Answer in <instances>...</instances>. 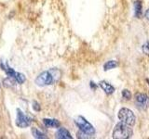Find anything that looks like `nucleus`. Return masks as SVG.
Returning <instances> with one entry per match:
<instances>
[{
	"mask_svg": "<svg viewBox=\"0 0 149 139\" xmlns=\"http://www.w3.org/2000/svg\"><path fill=\"white\" fill-rule=\"evenodd\" d=\"M0 67H1L3 71L6 72V74H7L8 76L12 78L14 81L19 83V85H22V83H23L25 82V80H26L25 76L23 75L22 73L17 72L14 71L12 68L9 67V65H8V62L1 60V61H0Z\"/></svg>",
	"mask_w": 149,
	"mask_h": 139,
	"instance_id": "7ed1b4c3",
	"label": "nucleus"
},
{
	"mask_svg": "<svg viewBox=\"0 0 149 139\" xmlns=\"http://www.w3.org/2000/svg\"><path fill=\"white\" fill-rule=\"evenodd\" d=\"M32 133H33V136H34L35 138H47V136L43 133V132H41L40 130L38 129H36V128H33L32 129Z\"/></svg>",
	"mask_w": 149,
	"mask_h": 139,
	"instance_id": "f8f14e48",
	"label": "nucleus"
},
{
	"mask_svg": "<svg viewBox=\"0 0 149 139\" xmlns=\"http://www.w3.org/2000/svg\"><path fill=\"white\" fill-rule=\"evenodd\" d=\"M43 122L47 127H50V128L60 127V122L55 119H44Z\"/></svg>",
	"mask_w": 149,
	"mask_h": 139,
	"instance_id": "9d476101",
	"label": "nucleus"
},
{
	"mask_svg": "<svg viewBox=\"0 0 149 139\" xmlns=\"http://www.w3.org/2000/svg\"><path fill=\"white\" fill-rule=\"evenodd\" d=\"M135 103L139 109L146 110L149 108V97L143 93H137L135 95Z\"/></svg>",
	"mask_w": 149,
	"mask_h": 139,
	"instance_id": "0eeeda50",
	"label": "nucleus"
},
{
	"mask_svg": "<svg viewBox=\"0 0 149 139\" xmlns=\"http://www.w3.org/2000/svg\"><path fill=\"white\" fill-rule=\"evenodd\" d=\"M32 122V119L26 116L20 109H17V118H16V125L18 127L25 128L28 127Z\"/></svg>",
	"mask_w": 149,
	"mask_h": 139,
	"instance_id": "423d86ee",
	"label": "nucleus"
},
{
	"mask_svg": "<svg viewBox=\"0 0 149 139\" xmlns=\"http://www.w3.org/2000/svg\"><path fill=\"white\" fill-rule=\"evenodd\" d=\"M34 106H33V108H34V109L36 110V111H38V110H40V107H39V105L36 103V102H34V104H33Z\"/></svg>",
	"mask_w": 149,
	"mask_h": 139,
	"instance_id": "dca6fc26",
	"label": "nucleus"
},
{
	"mask_svg": "<svg viewBox=\"0 0 149 139\" xmlns=\"http://www.w3.org/2000/svg\"><path fill=\"white\" fill-rule=\"evenodd\" d=\"M100 86L102 88V90H104L106 94H108V95H111V94H113V93L115 92V88H114V86H112L110 83H106V82H104V81H102V82H100Z\"/></svg>",
	"mask_w": 149,
	"mask_h": 139,
	"instance_id": "1a4fd4ad",
	"label": "nucleus"
},
{
	"mask_svg": "<svg viewBox=\"0 0 149 139\" xmlns=\"http://www.w3.org/2000/svg\"><path fill=\"white\" fill-rule=\"evenodd\" d=\"M143 51L144 53H146V55L149 56V43H146V45H143Z\"/></svg>",
	"mask_w": 149,
	"mask_h": 139,
	"instance_id": "2eb2a0df",
	"label": "nucleus"
},
{
	"mask_svg": "<svg viewBox=\"0 0 149 139\" xmlns=\"http://www.w3.org/2000/svg\"><path fill=\"white\" fill-rule=\"evenodd\" d=\"M134 7H135V16L137 18H141L142 16V3L140 0H137L136 2L134 4Z\"/></svg>",
	"mask_w": 149,
	"mask_h": 139,
	"instance_id": "9b49d317",
	"label": "nucleus"
},
{
	"mask_svg": "<svg viewBox=\"0 0 149 139\" xmlns=\"http://www.w3.org/2000/svg\"><path fill=\"white\" fill-rule=\"evenodd\" d=\"M61 78V72L57 69H50L39 74L36 79V83L39 86L50 85L59 81Z\"/></svg>",
	"mask_w": 149,
	"mask_h": 139,
	"instance_id": "f257e3e1",
	"label": "nucleus"
},
{
	"mask_svg": "<svg viewBox=\"0 0 149 139\" xmlns=\"http://www.w3.org/2000/svg\"><path fill=\"white\" fill-rule=\"evenodd\" d=\"M118 119L122 122L130 125V126H132V125H134L135 124V120H136V117H135L134 113L130 109H126V108H123V109H121L119 110Z\"/></svg>",
	"mask_w": 149,
	"mask_h": 139,
	"instance_id": "39448f33",
	"label": "nucleus"
},
{
	"mask_svg": "<svg viewBox=\"0 0 149 139\" xmlns=\"http://www.w3.org/2000/svg\"><path fill=\"white\" fill-rule=\"evenodd\" d=\"M122 96L124 97L125 99H130V97H132V94H130V92L127 89H124L122 91Z\"/></svg>",
	"mask_w": 149,
	"mask_h": 139,
	"instance_id": "4468645a",
	"label": "nucleus"
},
{
	"mask_svg": "<svg viewBox=\"0 0 149 139\" xmlns=\"http://www.w3.org/2000/svg\"><path fill=\"white\" fill-rule=\"evenodd\" d=\"M118 67V62L115 61V60H110V61L106 62L104 66V71H109V70H112V69H115Z\"/></svg>",
	"mask_w": 149,
	"mask_h": 139,
	"instance_id": "ddd939ff",
	"label": "nucleus"
},
{
	"mask_svg": "<svg viewBox=\"0 0 149 139\" xmlns=\"http://www.w3.org/2000/svg\"><path fill=\"white\" fill-rule=\"evenodd\" d=\"M147 83H148V85H149V80H147Z\"/></svg>",
	"mask_w": 149,
	"mask_h": 139,
	"instance_id": "a211bd4d",
	"label": "nucleus"
},
{
	"mask_svg": "<svg viewBox=\"0 0 149 139\" xmlns=\"http://www.w3.org/2000/svg\"><path fill=\"white\" fill-rule=\"evenodd\" d=\"M74 123L79 128L81 133H84L86 134H93L95 133V130L93 128L92 125L88 122V120L83 118L82 116H78V117L74 120Z\"/></svg>",
	"mask_w": 149,
	"mask_h": 139,
	"instance_id": "20e7f679",
	"label": "nucleus"
},
{
	"mask_svg": "<svg viewBox=\"0 0 149 139\" xmlns=\"http://www.w3.org/2000/svg\"><path fill=\"white\" fill-rule=\"evenodd\" d=\"M146 18H147V20L149 21V9H147V11H146Z\"/></svg>",
	"mask_w": 149,
	"mask_h": 139,
	"instance_id": "f3484780",
	"label": "nucleus"
},
{
	"mask_svg": "<svg viewBox=\"0 0 149 139\" xmlns=\"http://www.w3.org/2000/svg\"><path fill=\"white\" fill-rule=\"evenodd\" d=\"M132 129L130 127V125L124 122H119L116 125L113 131V138L116 139H127L132 137Z\"/></svg>",
	"mask_w": 149,
	"mask_h": 139,
	"instance_id": "f03ea898",
	"label": "nucleus"
},
{
	"mask_svg": "<svg viewBox=\"0 0 149 139\" xmlns=\"http://www.w3.org/2000/svg\"><path fill=\"white\" fill-rule=\"evenodd\" d=\"M56 138L59 139H72L71 134H70L68 130L65 128H60L57 132H56Z\"/></svg>",
	"mask_w": 149,
	"mask_h": 139,
	"instance_id": "6e6552de",
	"label": "nucleus"
}]
</instances>
